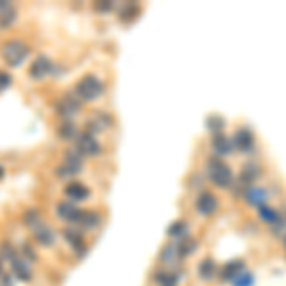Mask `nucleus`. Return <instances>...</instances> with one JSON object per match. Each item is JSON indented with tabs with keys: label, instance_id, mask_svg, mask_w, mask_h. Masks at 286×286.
Instances as JSON below:
<instances>
[{
	"label": "nucleus",
	"instance_id": "nucleus-1",
	"mask_svg": "<svg viewBox=\"0 0 286 286\" xmlns=\"http://www.w3.org/2000/svg\"><path fill=\"white\" fill-rule=\"evenodd\" d=\"M103 92H105V86H103V82L96 75H86L75 86V96L84 101L98 100V98L103 96Z\"/></svg>",
	"mask_w": 286,
	"mask_h": 286
},
{
	"label": "nucleus",
	"instance_id": "nucleus-2",
	"mask_svg": "<svg viewBox=\"0 0 286 286\" xmlns=\"http://www.w3.org/2000/svg\"><path fill=\"white\" fill-rule=\"evenodd\" d=\"M0 54H2V59L10 67H19L31 54V48L23 40H8V42L2 44Z\"/></svg>",
	"mask_w": 286,
	"mask_h": 286
},
{
	"label": "nucleus",
	"instance_id": "nucleus-3",
	"mask_svg": "<svg viewBox=\"0 0 286 286\" xmlns=\"http://www.w3.org/2000/svg\"><path fill=\"white\" fill-rule=\"evenodd\" d=\"M82 170V155L79 151H67L63 157V164L57 168V176L59 178H69V176H75V174H80Z\"/></svg>",
	"mask_w": 286,
	"mask_h": 286
},
{
	"label": "nucleus",
	"instance_id": "nucleus-4",
	"mask_svg": "<svg viewBox=\"0 0 286 286\" xmlns=\"http://www.w3.org/2000/svg\"><path fill=\"white\" fill-rule=\"evenodd\" d=\"M75 149L79 151L82 157H98L101 151V145L90 132H80L75 139Z\"/></svg>",
	"mask_w": 286,
	"mask_h": 286
},
{
	"label": "nucleus",
	"instance_id": "nucleus-5",
	"mask_svg": "<svg viewBox=\"0 0 286 286\" xmlns=\"http://www.w3.org/2000/svg\"><path fill=\"white\" fill-rule=\"evenodd\" d=\"M208 174H210V179L220 187H229L231 178H233V176H231V170H229L223 162H220L218 158H212V160L208 162Z\"/></svg>",
	"mask_w": 286,
	"mask_h": 286
},
{
	"label": "nucleus",
	"instance_id": "nucleus-6",
	"mask_svg": "<svg viewBox=\"0 0 286 286\" xmlns=\"http://www.w3.org/2000/svg\"><path fill=\"white\" fill-rule=\"evenodd\" d=\"M56 109L65 121H69V118H73L80 111V100L75 93H67V96H63L61 100L57 101Z\"/></svg>",
	"mask_w": 286,
	"mask_h": 286
},
{
	"label": "nucleus",
	"instance_id": "nucleus-7",
	"mask_svg": "<svg viewBox=\"0 0 286 286\" xmlns=\"http://www.w3.org/2000/svg\"><path fill=\"white\" fill-rule=\"evenodd\" d=\"M56 212L63 222H71V223H79L82 214H84V210H80L73 200H61L56 206Z\"/></svg>",
	"mask_w": 286,
	"mask_h": 286
},
{
	"label": "nucleus",
	"instance_id": "nucleus-8",
	"mask_svg": "<svg viewBox=\"0 0 286 286\" xmlns=\"http://www.w3.org/2000/svg\"><path fill=\"white\" fill-rule=\"evenodd\" d=\"M54 71V63L46 56H38L29 67V77L33 80H42L46 79L50 73Z\"/></svg>",
	"mask_w": 286,
	"mask_h": 286
},
{
	"label": "nucleus",
	"instance_id": "nucleus-9",
	"mask_svg": "<svg viewBox=\"0 0 286 286\" xmlns=\"http://www.w3.org/2000/svg\"><path fill=\"white\" fill-rule=\"evenodd\" d=\"M31 231H33V236L36 239V243L42 244V246H52V244L56 243V233H54L50 225H46L42 220L36 223V225H33Z\"/></svg>",
	"mask_w": 286,
	"mask_h": 286
},
{
	"label": "nucleus",
	"instance_id": "nucleus-10",
	"mask_svg": "<svg viewBox=\"0 0 286 286\" xmlns=\"http://www.w3.org/2000/svg\"><path fill=\"white\" fill-rule=\"evenodd\" d=\"M63 239L69 243V246H71L79 256H84V252H86L84 236H82V233H80L79 229H71V227L63 229Z\"/></svg>",
	"mask_w": 286,
	"mask_h": 286
},
{
	"label": "nucleus",
	"instance_id": "nucleus-11",
	"mask_svg": "<svg viewBox=\"0 0 286 286\" xmlns=\"http://www.w3.org/2000/svg\"><path fill=\"white\" fill-rule=\"evenodd\" d=\"M10 264H12V273H14V277H17V279L23 280V282H29V280L33 279V273H31V267H29L25 257L17 256V257H14Z\"/></svg>",
	"mask_w": 286,
	"mask_h": 286
},
{
	"label": "nucleus",
	"instance_id": "nucleus-12",
	"mask_svg": "<svg viewBox=\"0 0 286 286\" xmlns=\"http://www.w3.org/2000/svg\"><path fill=\"white\" fill-rule=\"evenodd\" d=\"M15 17H17V12L14 4L8 0H0V29H8L10 25H14Z\"/></svg>",
	"mask_w": 286,
	"mask_h": 286
},
{
	"label": "nucleus",
	"instance_id": "nucleus-13",
	"mask_svg": "<svg viewBox=\"0 0 286 286\" xmlns=\"http://www.w3.org/2000/svg\"><path fill=\"white\" fill-rule=\"evenodd\" d=\"M65 195H67L69 200H73V202H80V200H84L90 197V191L86 189V185H82L79 181H73V183H69V185L65 187Z\"/></svg>",
	"mask_w": 286,
	"mask_h": 286
},
{
	"label": "nucleus",
	"instance_id": "nucleus-14",
	"mask_svg": "<svg viewBox=\"0 0 286 286\" xmlns=\"http://www.w3.org/2000/svg\"><path fill=\"white\" fill-rule=\"evenodd\" d=\"M218 208V200L212 193H202L197 199V210H199L202 216H210Z\"/></svg>",
	"mask_w": 286,
	"mask_h": 286
},
{
	"label": "nucleus",
	"instance_id": "nucleus-15",
	"mask_svg": "<svg viewBox=\"0 0 286 286\" xmlns=\"http://www.w3.org/2000/svg\"><path fill=\"white\" fill-rule=\"evenodd\" d=\"M57 134L61 136V139H77V136H79V132H77V128H75V124H73L71 121H65L63 124H59V128H57Z\"/></svg>",
	"mask_w": 286,
	"mask_h": 286
},
{
	"label": "nucleus",
	"instance_id": "nucleus-16",
	"mask_svg": "<svg viewBox=\"0 0 286 286\" xmlns=\"http://www.w3.org/2000/svg\"><path fill=\"white\" fill-rule=\"evenodd\" d=\"M236 145H239L243 151H250L252 147H254V139H252L250 132L239 130V132H236Z\"/></svg>",
	"mask_w": 286,
	"mask_h": 286
},
{
	"label": "nucleus",
	"instance_id": "nucleus-17",
	"mask_svg": "<svg viewBox=\"0 0 286 286\" xmlns=\"http://www.w3.org/2000/svg\"><path fill=\"white\" fill-rule=\"evenodd\" d=\"M246 200L250 202V204H257V206H261L265 200V193L261 189H257V187H248V191H246Z\"/></svg>",
	"mask_w": 286,
	"mask_h": 286
},
{
	"label": "nucleus",
	"instance_id": "nucleus-18",
	"mask_svg": "<svg viewBox=\"0 0 286 286\" xmlns=\"http://www.w3.org/2000/svg\"><path fill=\"white\" fill-rule=\"evenodd\" d=\"M80 225L86 229H93L98 223H100V216L96 214V212H84L82 218H80Z\"/></svg>",
	"mask_w": 286,
	"mask_h": 286
},
{
	"label": "nucleus",
	"instance_id": "nucleus-19",
	"mask_svg": "<svg viewBox=\"0 0 286 286\" xmlns=\"http://www.w3.org/2000/svg\"><path fill=\"white\" fill-rule=\"evenodd\" d=\"M241 271H243V264L241 261H233V264H229L223 269V277L225 279H236V277H241Z\"/></svg>",
	"mask_w": 286,
	"mask_h": 286
},
{
	"label": "nucleus",
	"instance_id": "nucleus-20",
	"mask_svg": "<svg viewBox=\"0 0 286 286\" xmlns=\"http://www.w3.org/2000/svg\"><path fill=\"white\" fill-rule=\"evenodd\" d=\"M212 145H214V149L220 153V155H225V153H229V149H231V145H229V139L223 136H216L214 141H212Z\"/></svg>",
	"mask_w": 286,
	"mask_h": 286
},
{
	"label": "nucleus",
	"instance_id": "nucleus-21",
	"mask_svg": "<svg viewBox=\"0 0 286 286\" xmlns=\"http://www.w3.org/2000/svg\"><path fill=\"white\" fill-rule=\"evenodd\" d=\"M42 218L38 216V212L36 210H27L25 214H23V223L25 225H29V227H33V225H36V223L40 222Z\"/></svg>",
	"mask_w": 286,
	"mask_h": 286
},
{
	"label": "nucleus",
	"instance_id": "nucleus-22",
	"mask_svg": "<svg viewBox=\"0 0 286 286\" xmlns=\"http://www.w3.org/2000/svg\"><path fill=\"white\" fill-rule=\"evenodd\" d=\"M259 214H261V220H265V222H279V216H277V212L273 210V208H265V206H259Z\"/></svg>",
	"mask_w": 286,
	"mask_h": 286
},
{
	"label": "nucleus",
	"instance_id": "nucleus-23",
	"mask_svg": "<svg viewBox=\"0 0 286 286\" xmlns=\"http://www.w3.org/2000/svg\"><path fill=\"white\" fill-rule=\"evenodd\" d=\"M212 273H214V264H212L210 259L200 264V277H202V279H210Z\"/></svg>",
	"mask_w": 286,
	"mask_h": 286
},
{
	"label": "nucleus",
	"instance_id": "nucleus-24",
	"mask_svg": "<svg viewBox=\"0 0 286 286\" xmlns=\"http://www.w3.org/2000/svg\"><path fill=\"white\" fill-rule=\"evenodd\" d=\"M0 250H2V256L6 257L8 261H12L14 257H17V252L14 250V246H12V244L4 243L2 246H0Z\"/></svg>",
	"mask_w": 286,
	"mask_h": 286
},
{
	"label": "nucleus",
	"instance_id": "nucleus-25",
	"mask_svg": "<svg viewBox=\"0 0 286 286\" xmlns=\"http://www.w3.org/2000/svg\"><path fill=\"white\" fill-rule=\"evenodd\" d=\"M10 84H12V77H10L8 73L0 71V92H2V90H6Z\"/></svg>",
	"mask_w": 286,
	"mask_h": 286
},
{
	"label": "nucleus",
	"instance_id": "nucleus-26",
	"mask_svg": "<svg viewBox=\"0 0 286 286\" xmlns=\"http://www.w3.org/2000/svg\"><path fill=\"white\" fill-rule=\"evenodd\" d=\"M134 14H136V8L132 6V4H128V6H124L121 10V17H122V19H128V17H132Z\"/></svg>",
	"mask_w": 286,
	"mask_h": 286
},
{
	"label": "nucleus",
	"instance_id": "nucleus-27",
	"mask_svg": "<svg viewBox=\"0 0 286 286\" xmlns=\"http://www.w3.org/2000/svg\"><path fill=\"white\" fill-rule=\"evenodd\" d=\"M23 254H25V257H27V261H31V259H36L35 250H33L29 244H25V246H23Z\"/></svg>",
	"mask_w": 286,
	"mask_h": 286
},
{
	"label": "nucleus",
	"instance_id": "nucleus-28",
	"mask_svg": "<svg viewBox=\"0 0 286 286\" xmlns=\"http://www.w3.org/2000/svg\"><path fill=\"white\" fill-rule=\"evenodd\" d=\"M0 286H14L12 275H8V273H2V277H0Z\"/></svg>",
	"mask_w": 286,
	"mask_h": 286
},
{
	"label": "nucleus",
	"instance_id": "nucleus-29",
	"mask_svg": "<svg viewBox=\"0 0 286 286\" xmlns=\"http://www.w3.org/2000/svg\"><path fill=\"white\" fill-rule=\"evenodd\" d=\"M181 229H185V223H174L170 227V235H179Z\"/></svg>",
	"mask_w": 286,
	"mask_h": 286
},
{
	"label": "nucleus",
	"instance_id": "nucleus-30",
	"mask_svg": "<svg viewBox=\"0 0 286 286\" xmlns=\"http://www.w3.org/2000/svg\"><path fill=\"white\" fill-rule=\"evenodd\" d=\"M111 8H113V2H103V4H96V10H98V12H109V10H111Z\"/></svg>",
	"mask_w": 286,
	"mask_h": 286
},
{
	"label": "nucleus",
	"instance_id": "nucleus-31",
	"mask_svg": "<svg viewBox=\"0 0 286 286\" xmlns=\"http://www.w3.org/2000/svg\"><path fill=\"white\" fill-rule=\"evenodd\" d=\"M2 176H4V170H2V166H0V178H2Z\"/></svg>",
	"mask_w": 286,
	"mask_h": 286
},
{
	"label": "nucleus",
	"instance_id": "nucleus-32",
	"mask_svg": "<svg viewBox=\"0 0 286 286\" xmlns=\"http://www.w3.org/2000/svg\"><path fill=\"white\" fill-rule=\"evenodd\" d=\"M2 273L4 271H2V259H0V275H2Z\"/></svg>",
	"mask_w": 286,
	"mask_h": 286
},
{
	"label": "nucleus",
	"instance_id": "nucleus-33",
	"mask_svg": "<svg viewBox=\"0 0 286 286\" xmlns=\"http://www.w3.org/2000/svg\"><path fill=\"white\" fill-rule=\"evenodd\" d=\"M0 277H2V275H0Z\"/></svg>",
	"mask_w": 286,
	"mask_h": 286
}]
</instances>
